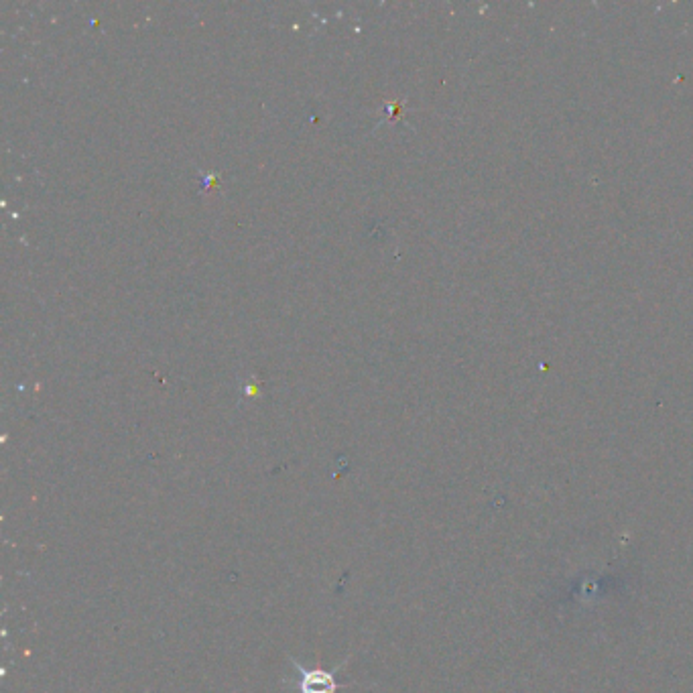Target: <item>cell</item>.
<instances>
[{"label": "cell", "mask_w": 693, "mask_h": 693, "mask_svg": "<svg viewBox=\"0 0 693 693\" xmlns=\"http://www.w3.org/2000/svg\"><path fill=\"white\" fill-rule=\"evenodd\" d=\"M348 661L350 659H346L336 669L326 671V669H305L293 657L289 659V663L299 671V693H340V689L346 687L348 683H342L338 679V671H342V667L348 665Z\"/></svg>", "instance_id": "cell-1"}]
</instances>
